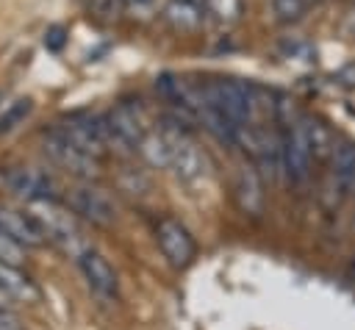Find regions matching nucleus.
Returning a JSON list of instances; mask_svg holds the SVG:
<instances>
[{
    "label": "nucleus",
    "mask_w": 355,
    "mask_h": 330,
    "mask_svg": "<svg viewBox=\"0 0 355 330\" xmlns=\"http://www.w3.org/2000/svg\"><path fill=\"white\" fill-rule=\"evenodd\" d=\"M31 214H33V219L39 222V227L44 230V236H47L50 241H55L64 252H69V255H83V252L89 250L86 241H83V233H80V227H78V222H75V216H72L69 211L58 208L55 200H36Z\"/></svg>",
    "instance_id": "1"
},
{
    "label": "nucleus",
    "mask_w": 355,
    "mask_h": 330,
    "mask_svg": "<svg viewBox=\"0 0 355 330\" xmlns=\"http://www.w3.org/2000/svg\"><path fill=\"white\" fill-rule=\"evenodd\" d=\"M202 100L211 103L214 108H219L222 114H227L236 125H250L255 119L250 83H239V80H227V78L211 80L202 86Z\"/></svg>",
    "instance_id": "2"
},
{
    "label": "nucleus",
    "mask_w": 355,
    "mask_h": 330,
    "mask_svg": "<svg viewBox=\"0 0 355 330\" xmlns=\"http://www.w3.org/2000/svg\"><path fill=\"white\" fill-rule=\"evenodd\" d=\"M155 241L164 252V258L169 261L172 269H186L194 255H197V244L191 238V233L186 230L183 222L172 219V216H161L155 225Z\"/></svg>",
    "instance_id": "3"
},
{
    "label": "nucleus",
    "mask_w": 355,
    "mask_h": 330,
    "mask_svg": "<svg viewBox=\"0 0 355 330\" xmlns=\"http://www.w3.org/2000/svg\"><path fill=\"white\" fill-rule=\"evenodd\" d=\"M42 144H44L47 158H50L53 164H58L61 169H67L69 175H78V177H92V175H97V158L80 153V150L64 136L61 128H50V130L44 133Z\"/></svg>",
    "instance_id": "4"
},
{
    "label": "nucleus",
    "mask_w": 355,
    "mask_h": 330,
    "mask_svg": "<svg viewBox=\"0 0 355 330\" xmlns=\"http://www.w3.org/2000/svg\"><path fill=\"white\" fill-rule=\"evenodd\" d=\"M100 125H103L105 141H108V144L116 141L119 147H133V150H136V147L141 144V139L147 136L141 114H139L133 105H128V103L114 105L105 116H100Z\"/></svg>",
    "instance_id": "5"
},
{
    "label": "nucleus",
    "mask_w": 355,
    "mask_h": 330,
    "mask_svg": "<svg viewBox=\"0 0 355 330\" xmlns=\"http://www.w3.org/2000/svg\"><path fill=\"white\" fill-rule=\"evenodd\" d=\"M64 136L86 155L92 158H103L108 153V141H105V133H103V125H100V116H92V114H69L61 125Z\"/></svg>",
    "instance_id": "6"
},
{
    "label": "nucleus",
    "mask_w": 355,
    "mask_h": 330,
    "mask_svg": "<svg viewBox=\"0 0 355 330\" xmlns=\"http://www.w3.org/2000/svg\"><path fill=\"white\" fill-rule=\"evenodd\" d=\"M280 141H283V164H286V175L291 183H305L311 177V158L313 150L308 144L302 119L291 128H280Z\"/></svg>",
    "instance_id": "7"
},
{
    "label": "nucleus",
    "mask_w": 355,
    "mask_h": 330,
    "mask_svg": "<svg viewBox=\"0 0 355 330\" xmlns=\"http://www.w3.org/2000/svg\"><path fill=\"white\" fill-rule=\"evenodd\" d=\"M67 205H69V211L75 216H80V219H86L92 225H100V227H108L116 219L114 202L108 200L105 191H100L94 186H75V189H69Z\"/></svg>",
    "instance_id": "8"
},
{
    "label": "nucleus",
    "mask_w": 355,
    "mask_h": 330,
    "mask_svg": "<svg viewBox=\"0 0 355 330\" xmlns=\"http://www.w3.org/2000/svg\"><path fill=\"white\" fill-rule=\"evenodd\" d=\"M78 263H80V272H83V277L94 294H100L103 299H116V294H119L116 272L100 252L86 250L83 255H78Z\"/></svg>",
    "instance_id": "9"
},
{
    "label": "nucleus",
    "mask_w": 355,
    "mask_h": 330,
    "mask_svg": "<svg viewBox=\"0 0 355 330\" xmlns=\"http://www.w3.org/2000/svg\"><path fill=\"white\" fill-rule=\"evenodd\" d=\"M6 186L14 194H19V197H25L31 202H36V200H55V191H58L55 180L47 172H39V169H11L6 175Z\"/></svg>",
    "instance_id": "10"
},
{
    "label": "nucleus",
    "mask_w": 355,
    "mask_h": 330,
    "mask_svg": "<svg viewBox=\"0 0 355 330\" xmlns=\"http://www.w3.org/2000/svg\"><path fill=\"white\" fill-rule=\"evenodd\" d=\"M233 197L236 205L250 214V216H261L266 208V194H263V183H261V172L255 166H239L236 180H233Z\"/></svg>",
    "instance_id": "11"
},
{
    "label": "nucleus",
    "mask_w": 355,
    "mask_h": 330,
    "mask_svg": "<svg viewBox=\"0 0 355 330\" xmlns=\"http://www.w3.org/2000/svg\"><path fill=\"white\" fill-rule=\"evenodd\" d=\"M0 230L22 247H42L47 238L44 230L39 227V222L33 219V214L11 211V208H0Z\"/></svg>",
    "instance_id": "12"
},
{
    "label": "nucleus",
    "mask_w": 355,
    "mask_h": 330,
    "mask_svg": "<svg viewBox=\"0 0 355 330\" xmlns=\"http://www.w3.org/2000/svg\"><path fill=\"white\" fill-rule=\"evenodd\" d=\"M172 169L180 180L191 183L197 180L202 172H205V153L189 139V136H180L175 141V158H172Z\"/></svg>",
    "instance_id": "13"
},
{
    "label": "nucleus",
    "mask_w": 355,
    "mask_h": 330,
    "mask_svg": "<svg viewBox=\"0 0 355 330\" xmlns=\"http://www.w3.org/2000/svg\"><path fill=\"white\" fill-rule=\"evenodd\" d=\"M175 141H178V139L166 136L164 130H153V133H147V136L141 139L139 153H141V158H144L150 166H155V169H169V166H172V158H175Z\"/></svg>",
    "instance_id": "14"
},
{
    "label": "nucleus",
    "mask_w": 355,
    "mask_h": 330,
    "mask_svg": "<svg viewBox=\"0 0 355 330\" xmlns=\"http://www.w3.org/2000/svg\"><path fill=\"white\" fill-rule=\"evenodd\" d=\"M0 288L22 302H39V297H42L36 283L28 275H22L19 266H11V263H0Z\"/></svg>",
    "instance_id": "15"
},
{
    "label": "nucleus",
    "mask_w": 355,
    "mask_h": 330,
    "mask_svg": "<svg viewBox=\"0 0 355 330\" xmlns=\"http://www.w3.org/2000/svg\"><path fill=\"white\" fill-rule=\"evenodd\" d=\"M164 19L175 31H197L205 19V6L197 3H183V0H169L164 6Z\"/></svg>",
    "instance_id": "16"
},
{
    "label": "nucleus",
    "mask_w": 355,
    "mask_h": 330,
    "mask_svg": "<svg viewBox=\"0 0 355 330\" xmlns=\"http://www.w3.org/2000/svg\"><path fill=\"white\" fill-rule=\"evenodd\" d=\"M302 128H305V136H308V144L313 150V158H327L333 155V150L338 147L330 128L322 122V119H311V116H302Z\"/></svg>",
    "instance_id": "17"
},
{
    "label": "nucleus",
    "mask_w": 355,
    "mask_h": 330,
    "mask_svg": "<svg viewBox=\"0 0 355 330\" xmlns=\"http://www.w3.org/2000/svg\"><path fill=\"white\" fill-rule=\"evenodd\" d=\"M272 11L280 22H297L308 11V0H272Z\"/></svg>",
    "instance_id": "18"
},
{
    "label": "nucleus",
    "mask_w": 355,
    "mask_h": 330,
    "mask_svg": "<svg viewBox=\"0 0 355 330\" xmlns=\"http://www.w3.org/2000/svg\"><path fill=\"white\" fill-rule=\"evenodd\" d=\"M31 108H33V103L28 100V97H22V100H17L3 116H0V133H8L19 119H25L28 114H31Z\"/></svg>",
    "instance_id": "19"
},
{
    "label": "nucleus",
    "mask_w": 355,
    "mask_h": 330,
    "mask_svg": "<svg viewBox=\"0 0 355 330\" xmlns=\"http://www.w3.org/2000/svg\"><path fill=\"white\" fill-rule=\"evenodd\" d=\"M125 0H92V14L105 19V22H114L125 14Z\"/></svg>",
    "instance_id": "20"
},
{
    "label": "nucleus",
    "mask_w": 355,
    "mask_h": 330,
    "mask_svg": "<svg viewBox=\"0 0 355 330\" xmlns=\"http://www.w3.org/2000/svg\"><path fill=\"white\" fill-rule=\"evenodd\" d=\"M205 8H208L216 19L230 22V19H236V17L241 14V0H205Z\"/></svg>",
    "instance_id": "21"
},
{
    "label": "nucleus",
    "mask_w": 355,
    "mask_h": 330,
    "mask_svg": "<svg viewBox=\"0 0 355 330\" xmlns=\"http://www.w3.org/2000/svg\"><path fill=\"white\" fill-rule=\"evenodd\" d=\"M22 244H17L11 236H6L0 230V263H11V266H19L22 263Z\"/></svg>",
    "instance_id": "22"
},
{
    "label": "nucleus",
    "mask_w": 355,
    "mask_h": 330,
    "mask_svg": "<svg viewBox=\"0 0 355 330\" xmlns=\"http://www.w3.org/2000/svg\"><path fill=\"white\" fill-rule=\"evenodd\" d=\"M336 83L341 89H355V61H347L338 72H336Z\"/></svg>",
    "instance_id": "23"
},
{
    "label": "nucleus",
    "mask_w": 355,
    "mask_h": 330,
    "mask_svg": "<svg viewBox=\"0 0 355 330\" xmlns=\"http://www.w3.org/2000/svg\"><path fill=\"white\" fill-rule=\"evenodd\" d=\"M64 42H67V31L64 28H50L47 33H44V47L47 50H61L64 47Z\"/></svg>",
    "instance_id": "24"
},
{
    "label": "nucleus",
    "mask_w": 355,
    "mask_h": 330,
    "mask_svg": "<svg viewBox=\"0 0 355 330\" xmlns=\"http://www.w3.org/2000/svg\"><path fill=\"white\" fill-rule=\"evenodd\" d=\"M338 31H341V36H344V39H355V8H349V11L344 14V19H341Z\"/></svg>",
    "instance_id": "25"
},
{
    "label": "nucleus",
    "mask_w": 355,
    "mask_h": 330,
    "mask_svg": "<svg viewBox=\"0 0 355 330\" xmlns=\"http://www.w3.org/2000/svg\"><path fill=\"white\" fill-rule=\"evenodd\" d=\"M0 330H22V324L11 311H0Z\"/></svg>",
    "instance_id": "26"
},
{
    "label": "nucleus",
    "mask_w": 355,
    "mask_h": 330,
    "mask_svg": "<svg viewBox=\"0 0 355 330\" xmlns=\"http://www.w3.org/2000/svg\"><path fill=\"white\" fill-rule=\"evenodd\" d=\"M125 6L128 8H136V11H144V8L153 6V0H125Z\"/></svg>",
    "instance_id": "27"
},
{
    "label": "nucleus",
    "mask_w": 355,
    "mask_h": 330,
    "mask_svg": "<svg viewBox=\"0 0 355 330\" xmlns=\"http://www.w3.org/2000/svg\"><path fill=\"white\" fill-rule=\"evenodd\" d=\"M347 280H349V283H355V258L347 263Z\"/></svg>",
    "instance_id": "28"
},
{
    "label": "nucleus",
    "mask_w": 355,
    "mask_h": 330,
    "mask_svg": "<svg viewBox=\"0 0 355 330\" xmlns=\"http://www.w3.org/2000/svg\"><path fill=\"white\" fill-rule=\"evenodd\" d=\"M183 3H197V6H205V0H183Z\"/></svg>",
    "instance_id": "29"
}]
</instances>
